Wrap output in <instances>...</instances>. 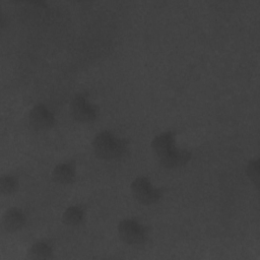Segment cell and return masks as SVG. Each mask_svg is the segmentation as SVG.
Instances as JSON below:
<instances>
[{"mask_svg": "<svg viewBox=\"0 0 260 260\" xmlns=\"http://www.w3.org/2000/svg\"><path fill=\"white\" fill-rule=\"evenodd\" d=\"M131 192L134 198L142 204H152L161 197V190L153 187L149 179L144 176H139L131 183Z\"/></svg>", "mask_w": 260, "mask_h": 260, "instance_id": "cell-3", "label": "cell"}, {"mask_svg": "<svg viewBox=\"0 0 260 260\" xmlns=\"http://www.w3.org/2000/svg\"><path fill=\"white\" fill-rule=\"evenodd\" d=\"M75 164L74 161H64L58 164L53 172L52 178L60 184H69L75 178Z\"/></svg>", "mask_w": 260, "mask_h": 260, "instance_id": "cell-8", "label": "cell"}, {"mask_svg": "<svg viewBox=\"0 0 260 260\" xmlns=\"http://www.w3.org/2000/svg\"><path fill=\"white\" fill-rule=\"evenodd\" d=\"M151 148L158 159L171 153L177 148L175 132L166 131L156 135L151 141Z\"/></svg>", "mask_w": 260, "mask_h": 260, "instance_id": "cell-6", "label": "cell"}, {"mask_svg": "<svg viewBox=\"0 0 260 260\" xmlns=\"http://www.w3.org/2000/svg\"><path fill=\"white\" fill-rule=\"evenodd\" d=\"M92 147L98 157L114 159L122 156L127 150V142L110 131H101L93 137Z\"/></svg>", "mask_w": 260, "mask_h": 260, "instance_id": "cell-1", "label": "cell"}, {"mask_svg": "<svg viewBox=\"0 0 260 260\" xmlns=\"http://www.w3.org/2000/svg\"><path fill=\"white\" fill-rule=\"evenodd\" d=\"M63 222L67 225L75 226L80 224L84 219V210L77 205L69 206L65 209L62 215Z\"/></svg>", "mask_w": 260, "mask_h": 260, "instance_id": "cell-11", "label": "cell"}, {"mask_svg": "<svg viewBox=\"0 0 260 260\" xmlns=\"http://www.w3.org/2000/svg\"><path fill=\"white\" fill-rule=\"evenodd\" d=\"M18 187V180L15 176L6 174L1 176L0 179V190L3 194H11Z\"/></svg>", "mask_w": 260, "mask_h": 260, "instance_id": "cell-12", "label": "cell"}, {"mask_svg": "<svg viewBox=\"0 0 260 260\" xmlns=\"http://www.w3.org/2000/svg\"><path fill=\"white\" fill-rule=\"evenodd\" d=\"M2 222L8 232H15L23 226L25 222V215L21 209L11 207L4 212Z\"/></svg>", "mask_w": 260, "mask_h": 260, "instance_id": "cell-7", "label": "cell"}, {"mask_svg": "<svg viewBox=\"0 0 260 260\" xmlns=\"http://www.w3.org/2000/svg\"><path fill=\"white\" fill-rule=\"evenodd\" d=\"M191 152L187 149L176 148L168 155L159 159V162L166 168H177L185 165L191 158Z\"/></svg>", "mask_w": 260, "mask_h": 260, "instance_id": "cell-9", "label": "cell"}, {"mask_svg": "<svg viewBox=\"0 0 260 260\" xmlns=\"http://www.w3.org/2000/svg\"><path fill=\"white\" fill-rule=\"evenodd\" d=\"M28 121L35 129L46 130L55 124V116L46 105L37 104L28 113Z\"/></svg>", "mask_w": 260, "mask_h": 260, "instance_id": "cell-5", "label": "cell"}, {"mask_svg": "<svg viewBox=\"0 0 260 260\" xmlns=\"http://www.w3.org/2000/svg\"><path fill=\"white\" fill-rule=\"evenodd\" d=\"M246 173L256 187L259 186V159H251L246 168Z\"/></svg>", "mask_w": 260, "mask_h": 260, "instance_id": "cell-13", "label": "cell"}, {"mask_svg": "<svg viewBox=\"0 0 260 260\" xmlns=\"http://www.w3.org/2000/svg\"><path fill=\"white\" fill-rule=\"evenodd\" d=\"M71 115L79 122H91L98 116V108L82 94H75L70 102Z\"/></svg>", "mask_w": 260, "mask_h": 260, "instance_id": "cell-4", "label": "cell"}, {"mask_svg": "<svg viewBox=\"0 0 260 260\" xmlns=\"http://www.w3.org/2000/svg\"><path fill=\"white\" fill-rule=\"evenodd\" d=\"M118 233L122 241L129 245H139L146 241L148 232L145 225L134 218H125L118 224Z\"/></svg>", "mask_w": 260, "mask_h": 260, "instance_id": "cell-2", "label": "cell"}, {"mask_svg": "<svg viewBox=\"0 0 260 260\" xmlns=\"http://www.w3.org/2000/svg\"><path fill=\"white\" fill-rule=\"evenodd\" d=\"M52 255L53 246L48 241L36 242L27 251V257L30 259H49Z\"/></svg>", "mask_w": 260, "mask_h": 260, "instance_id": "cell-10", "label": "cell"}]
</instances>
